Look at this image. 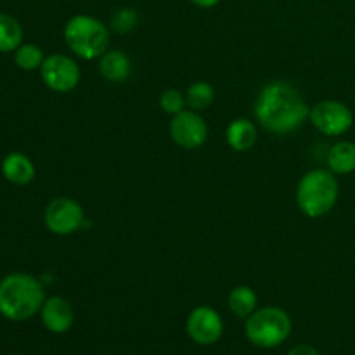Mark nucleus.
I'll return each mask as SVG.
<instances>
[{"label": "nucleus", "instance_id": "15", "mask_svg": "<svg viewBox=\"0 0 355 355\" xmlns=\"http://www.w3.org/2000/svg\"><path fill=\"white\" fill-rule=\"evenodd\" d=\"M328 166L333 173L347 175L355 172V144L350 141H342L329 149Z\"/></svg>", "mask_w": 355, "mask_h": 355}, {"label": "nucleus", "instance_id": "22", "mask_svg": "<svg viewBox=\"0 0 355 355\" xmlns=\"http://www.w3.org/2000/svg\"><path fill=\"white\" fill-rule=\"evenodd\" d=\"M288 355H319V352L312 345H305L304 343V345L293 347V349L288 352Z\"/></svg>", "mask_w": 355, "mask_h": 355}, {"label": "nucleus", "instance_id": "6", "mask_svg": "<svg viewBox=\"0 0 355 355\" xmlns=\"http://www.w3.org/2000/svg\"><path fill=\"white\" fill-rule=\"evenodd\" d=\"M45 225L51 232L58 236H68L78 231L85 220V211L78 201L69 198L52 200L45 208Z\"/></svg>", "mask_w": 355, "mask_h": 355}, {"label": "nucleus", "instance_id": "12", "mask_svg": "<svg viewBox=\"0 0 355 355\" xmlns=\"http://www.w3.org/2000/svg\"><path fill=\"white\" fill-rule=\"evenodd\" d=\"M2 173L9 182L26 186L35 179V165L23 153H10L3 158Z\"/></svg>", "mask_w": 355, "mask_h": 355}, {"label": "nucleus", "instance_id": "10", "mask_svg": "<svg viewBox=\"0 0 355 355\" xmlns=\"http://www.w3.org/2000/svg\"><path fill=\"white\" fill-rule=\"evenodd\" d=\"M189 338L198 345H214L224 333V321L211 307H196L186 322Z\"/></svg>", "mask_w": 355, "mask_h": 355}, {"label": "nucleus", "instance_id": "21", "mask_svg": "<svg viewBox=\"0 0 355 355\" xmlns=\"http://www.w3.org/2000/svg\"><path fill=\"white\" fill-rule=\"evenodd\" d=\"M186 106V96L179 90L168 89L159 96V107L168 114H177Z\"/></svg>", "mask_w": 355, "mask_h": 355}, {"label": "nucleus", "instance_id": "23", "mask_svg": "<svg viewBox=\"0 0 355 355\" xmlns=\"http://www.w3.org/2000/svg\"><path fill=\"white\" fill-rule=\"evenodd\" d=\"M191 2H193L194 6L201 7V9H210V7L217 6L220 0H191Z\"/></svg>", "mask_w": 355, "mask_h": 355}, {"label": "nucleus", "instance_id": "14", "mask_svg": "<svg viewBox=\"0 0 355 355\" xmlns=\"http://www.w3.org/2000/svg\"><path fill=\"white\" fill-rule=\"evenodd\" d=\"M225 137H227V144L234 151H250L257 142V127L246 118H238L227 127Z\"/></svg>", "mask_w": 355, "mask_h": 355}, {"label": "nucleus", "instance_id": "11", "mask_svg": "<svg viewBox=\"0 0 355 355\" xmlns=\"http://www.w3.org/2000/svg\"><path fill=\"white\" fill-rule=\"evenodd\" d=\"M42 322L51 333H66L73 326V309L62 297H51L44 302L40 309Z\"/></svg>", "mask_w": 355, "mask_h": 355}, {"label": "nucleus", "instance_id": "3", "mask_svg": "<svg viewBox=\"0 0 355 355\" xmlns=\"http://www.w3.org/2000/svg\"><path fill=\"white\" fill-rule=\"evenodd\" d=\"M338 194V180L331 170H311L298 182L297 203L307 217L319 218L335 208Z\"/></svg>", "mask_w": 355, "mask_h": 355}, {"label": "nucleus", "instance_id": "19", "mask_svg": "<svg viewBox=\"0 0 355 355\" xmlns=\"http://www.w3.org/2000/svg\"><path fill=\"white\" fill-rule=\"evenodd\" d=\"M44 52L40 47L33 44H23L14 51V61L24 71H33L38 69L44 62Z\"/></svg>", "mask_w": 355, "mask_h": 355}, {"label": "nucleus", "instance_id": "18", "mask_svg": "<svg viewBox=\"0 0 355 355\" xmlns=\"http://www.w3.org/2000/svg\"><path fill=\"white\" fill-rule=\"evenodd\" d=\"M186 106L193 111H203L211 106L215 99V90L210 83L196 82L187 87L186 90Z\"/></svg>", "mask_w": 355, "mask_h": 355}, {"label": "nucleus", "instance_id": "5", "mask_svg": "<svg viewBox=\"0 0 355 355\" xmlns=\"http://www.w3.org/2000/svg\"><path fill=\"white\" fill-rule=\"evenodd\" d=\"M246 338L259 349H274L286 342L291 333V318L277 307L255 311L245 326Z\"/></svg>", "mask_w": 355, "mask_h": 355}, {"label": "nucleus", "instance_id": "20", "mask_svg": "<svg viewBox=\"0 0 355 355\" xmlns=\"http://www.w3.org/2000/svg\"><path fill=\"white\" fill-rule=\"evenodd\" d=\"M137 24V12L130 7H121L116 12L113 14V19H111V28L118 33H127V31L134 30V26Z\"/></svg>", "mask_w": 355, "mask_h": 355}, {"label": "nucleus", "instance_id": "16", "mask_svg": "<svg viewBox=\"0 0 355 355\" xmlns=\"http://www.w3.org/2000/svg\"><path fill=\"white\" fill-rule=\"evenodd\" d=\"M229 309L239 319H248L257 309V293L250 286H238L229 293Z\"/></svg>", "mask_w": 355, "mask_h": 355}, {"label": "nucleus", "instance_id": "17", "mask_svg": "<svg viewBox=\"0 0 355 355\" xmlns=\"http://www.w3.org/2000/svg\"><path fill=\"white\" fill-rule=\"evenodd\" d=\"M23 42V28L16 17L0 14V52H14Z\"/></svg>", "mask_w": 355, "mask_h": 355}, {"label": "nucleus", "instance_id": "13", "mask_svg": "<svg viewBox=\"0 0 355 355\" xmlns=\"http://www.w3.org/2000/svg\"><path fill=\"white\" fill-rule=\"evenodd\" d=\"M99 71L103 78L107 80V82H125L132 71L130 59L121 51H106L101 55Z\"/></svg>", "mask_w": 355, "mask_h": 355}, {"label": "nucleus", "instance_id": "9", "mask_svg": "<svg viewBox=\"0 0 355 355\" xmlns=\"http://www.w3.org/2000/svg\"><path fill=\"white\" fill-rule=\"evenodd\" d=\"M170 135L173 142L184 149H198L207 142L208 127L198 111L182 110L170 121Z\"/></svg>", "mask_w": 355, "mask_h": 355}, {"label": "nucleus", "instance_id": "4", "mask_svg": "<svg viewBox=\"0 0 355 355\" xmlns=\"http://www.w3.org/2000/svg\"><path fill=\"white\" fill-rule=\"evenodd\" d=\"M64 42L71 52L78 58L96 59L101 58L110 47V30L97 17L89 14L73 16L64 26Z\"/></svg>", "mask_w": 355, "mask_h": 355}, {"label": "nucleus", "instance_id": "2", "mask_svg": "<svg viewBox=\"0 0 355 355\" xmlns=\"http://www.w3.org/2000/svg\"><path fill=\"white\" fill-rule=\"evenodd\" d=\"M45 302L44 288L37 277L12 272L0 281V314L10 321L33 318Z\"/></svg>", "mask_w": 355, "mask_h": 355}, {"label": "nucleus", "instance_id": "8", "mask_svg": "<svg viewBox=\"0 0 355 355\" xmlns=\"http://www.w3.org/2000/svg\"><path fill=\"white\" fill-rule=\"evenodd\" d=\"M311 123L324 135H342L354 125V114L340 101H322L311 110Z\"/></svg>", "mask_w": 355, "mask_h": 355}, {"label": "nucleus", "instance_id": "7", "mask_svg": "<svg viewBox=\"0 0 355 355\" xmlns=\"http://www.w3.org/2000/svg\"><path fill=\"white\" fill-rule=\"evenodd\" d=\"M40 75L45 85L59 94L71 92L80 82L78 64L64 54L47 55L40 66Z\"/></svg>", "mask_w": 355, "mask_h": 355}, {"label": "nucleus", "instance_id": "1", "mask_svg": "<svg viewBox=\"0 0 355 355\" xmlns=\"http://www.w3.org/2000/svg\"><path fill=\"white\" fill-rule=\"evenodd\" d=\"M311 110L300 90L286 82H270L260 90L255 103V116L267 132L276 135L297 130L309 118Z\"/></svg>", "mask_w": 355, "mask_h": 355}, {"label": "nucleus", "instance_id": "24", "mask_svg": "<svg viewBox=\"0 0 355 355\" xmlns=\"http://www.w3.org/2000/svg\"><path fill=\"white\" fill-rule=\"evenodd\" d=\"M10 355H16V354H10Z\"/></svg>", "mask_w": 355, "mask_h": 355}]
</instances>
